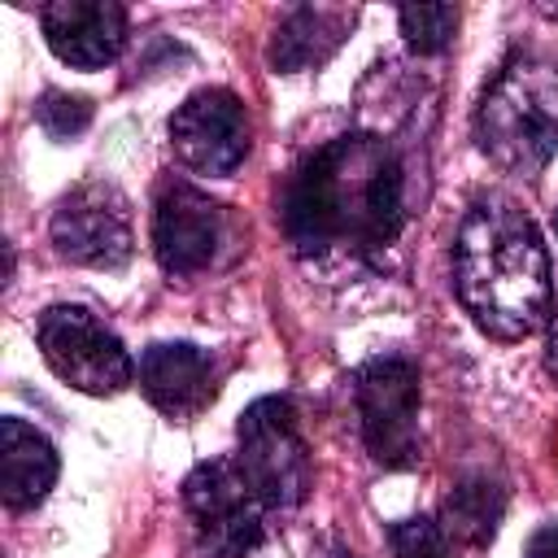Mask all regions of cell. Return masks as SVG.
I'll return each instance as SVG.
<instances>
[{
	"instance_id": "obj_1",
	"label": "cell",
	"mask_w": 558,
	"mask_h": 558,
	"mask_svg": "<svg viewBox=\"0 0 558 558\" xmlns=\"http://www.w3.org/2000/svg\"><path fill=\"white\" fill-rule=\"evenodd\" d=\"M418 148L384 131L318 144L283 183L279 222L310 266H371L401 240L418 201Z\"/></svg>"
},
{
	"instance_id": "obj_2",
	"label": "cell",
	"mask_w": 558,
	"mask_h": 558,
	"mask_svg": "<svg viewBox=\"0 0 558 558\" xmlns=\"http://www.w3.org/2000/svg\"><path fill=\"white\" fill-rule=\"evenodd\" d=\"M453 288L493 340L541 331L554 314V270L532 214L506 196L475 201L453 240Z\"/></svg>"
},
{
	"instance_id": "obj_3",
	"label": "cell",
	"mask_w": 558,
	"mask_h": 558,
	"mask_svg": "<svg viewBox=\"0 0 558 558\" xmlns=\"http://www.w3.org/2000/svg\"><path fill=\"white\" fill-rule=\"evenodd\" d=\"M475 144L497 170L536 179L558 153V65L532 52L510 57L480 96Z\"/></svg>"
},
{
	"instance_id": "obj_4",
	"label": "cell",
	"mask_w": 558,
	"mask_h": 558,
	"mask_svg": "<svg viewBox=\"0 0 558 558\" xmlns=\"http://www.w3.org/2000/svg\"><path fill=\"white\" fill-rule=\"evenodd\" d=\"M183 510L201 558H283L266 523L270 506L253 493L235 458L201 462L183 480Z\"/></svg>"
},
{
	"instance_id": "obj_5",
	"label": "cell",
	"mask_w": 558,
	"mask_h": 558,
	"mask_svg": "<svg viewBox=\"0 0 558 558\" xmlns=\"http://www.w3.org/2000/svg\"><path fill=\"white\" fill-rule=\"evenodd\" d=\"M235 445H240L235 462H240L244 480L270 510H292L305 501L314 462H310V445L301 436V423H296V410L288 397L253 401L240 414Z\"/></svg>"
},
{
	"instance_id": "obj_6",
	"label": "cell",
	"mask_w": 558,
	"mask_h": 558,
	"mask_svg": "<svg viewBox=\"0 0 558 558\" xmlns=\"http://www.w3.org/2000/svg\"><path fill=\"white\" fill-rule=\"evenodd\" d=\"M35 336L52 375L87 397H113L135 379V362L126 344L87 305H48L39 314Z\"/></svg>"
},
{
	"instance_id": "obj_7",
	"label": "cell",
	"mask_w": 558,
	"mask_h": 558,
	"mask_svg": "<svg viewBox=\"0 0 558 558\" xmlns=\"http://www.w3.org/2000/svg\"><path fill=\"white\" fill-rule=\"evenodd\" d=\"M353 401L366 453L388 466L405 471L418 462V371L405 357H371L353 375Z\"/></svg>"
},
{
	"instance_id": "obj_8",
	"label": "cell",
	"mask_w": 558,
	"mask_h": 558,
	"mask_svg": "<svg viewBox=\"0 0 558 558\" xmlns=\"http://www.w3.org/2000/svg\"><path fill=\"white\" fill-rule=\"evenodd\" d=\"M52 248L92 270H118L131 262L135 235H131V205L109 179H87L70 187L48 222Z\"/></svg>"
},
{
	"instance_id": "obj_9",
	"label": "cell",
	"mask_w": 558,
	"mask_h": 558,
	"mask_svg": "<svg viewBox=\"0 0 558 558\" xmlns=\"http://www.w3.org/2000/svg\"><path fill=\"white\" fill-rule=\"evenodd\" d=\"M170 148L183 170L222 179L248 157V113L235 92L201 87L170 118Z\"/></svg>"
},
{
	"instance_id": "obj_10",
	"label": "cell",
	"mask_w": 558,
	"mask_h": 558,
	"mask_svg": "<svg viewBox=\"0 0 558 558\" xmlns=\"http://www.w3.org/2000/svg\"><path fill=\"white\" fill-rule=\"evenodd\" d=\"M227 214L192 183H170L153 209V253L166 275H196L218 257Z\"/></svg>"
},
{
	"instance_id": "obj_11",
	"label": "cell",
	"mask_w": 558,
	"mask_h": 558,
	"mask_svg": "<svg viewBox=\"0 0 558 558\" xmlns=\"http://www.w3.org/2000/svg\"><path fill=\"white\" fill-rule=\"evenodd\" d=\"M140 388L153 410L187 423L218 397V362L187 340H161L140 357Z\"/></svg>"
},
{
	"instance_id": "obj_12",
	"label": "cell",
	"mask_w": 558,
	"mask_h": 558,
	"mask_svg": "<svg viewBox=\"0 0 558 558\" xmlns=\"http://www.w3.org/2000/svg\"><path fill=\"white\" fill-rule=\"evenodd\" d=\"M48 48L78 70L109 65L126 44V9L113 0H52L39 9Z\"/></svg>"
},
{
	"instance_id": "obj_13",
	"label": "cell",
	"mask_w": 558,
	"mask_h": 558,
	"mask_svg": "<svg viewBox=\"0 0 558 558\" xmlns=\"http://www.w3.org/2000/svg\"><path fill=\"white\" fill-rule=\"evenodd\" d=\"M57 484V449L22 418L0 423V497L9 510H35Z\"/></svg>"
},
{
	"instance_id": "obj_14",
	"label": "cell",
	"mask_w": 558,
	"mask_h": 558,
	"mask_svg": "<svg viewBox=\"0 0 558 558\" xmlns=\"http://www.w3.org/2000/svg\"><path fill=\"white\" fill-rule=\"evenodd\" d=\"M349 26H353V13H349V9L301 4V9H292V13L275 26L266 57H270V65H275L279 74L314 70V65H323V61L344 44Z\"/></svg>"
},
{
	"instance_id": "obj_15",
	"label": "cell",
	"mask_w": 558,
	"mask_h": 558,
	"mask_svg": "<svg viewBox=\"0 0 558 558\" xmlns=\"http://www.w3.org/2000/svg\"><path fill=\"white\" fill-rule=\"evenodd\" d=\"M506 514V488L488 475H471L453 484V493L440 506V532L458 545H488Z\"/></svg>"
},
{
	"instance_id": "obj_16",
	"label": "cell",
	"mask_w": 558,
	"mask_h": 558,
	"mask_svg": "<svg viewBox=\"0 0 558 558\" xmlns=\"http://www.w3.org/2000/svg\"><path fill=\"white\" fill-rule=\"evenodd\" d=\"M397 22H401V35L414 52H440L453 39L458 9L453 4H405L397 13Z\"/></svg>"
},
{
	"instance_id": "obj_17",
	"label": "cell",
	"mask_w": 558,
	"mask_h": 558,
	"mask_svg": "<svg viewBox=\"0 0 558 558\" xmlns=\"http://www.w3.org/2000/svg\"><path fill=\"white\" fill-rule=\"evenodd\" d=\"M35 122L52 135V140H70L78 135L87 122H92V105L83 96H70V92H48L39 105H35Z\"/></svg>"
},
{
	"instance_id": "obj_18",
	"label": "cell",
	"mask_w": 558,
	"mask_h": 558,
	"mask_svg": "<svg viewBox=\"0 0 558 558\" xmlns=\"http://www.w3.org/2000/svg\"><path fill=\"white\" fill-rule=\"evenodd\" d=\"M392 554L397 558H449V536L432 519H401L392 527Z\"/></svg>"
},
{
	"instance_id": "obj_19",
	"label": "cell",
	"mask_w": 558,
	"mask_h": 558,
	"mask_svg": "<svg viewBox=\"0 0 558 558\" xmlns=\"http://www.w3.org/2000/svg\"><path fill=\"white\" fill-rule=\"evenodd\" d=\"M523 558H558V527H536Z\"/></svg>"
},
{
	"instance_id": "obj_20",
	"label": "cell",
	"mask_w": 558,
	"mask_h": 558,
	"mask_svg": "<svg viewBox=\"0 0 558 558\" xmlns=\"http://www.w3.org/2000/svg\"><path fill=\"white\" fill-rule=\"evenodd\" d=\"M545 327H549V336H545V366H549V375L558 379V310L549 314Z\"/></svg>"
},
{
	"instance_id": "obj_21",
	"label": "cell",
	"mask_w": 558,
	"mask_h": 558,
	"mask_svg": "<svg viewBox=\"0 0 558 558\" xmlns=\"http://www.w3.org/2000/svg\"><path fill=\"white\" fill-rule=\"evenodd\" d=\"M536 13H545V17L558 22V0H536Z\"/></svg>"
}]
</instances>
